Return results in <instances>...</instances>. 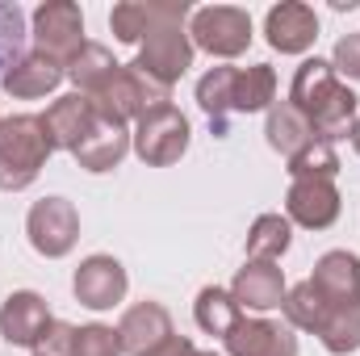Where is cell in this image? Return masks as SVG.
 <instances>
[{
  "mask_svg": "<svg viewBox=\"0 0 360 356\" xmlns=\"http://www.w3.org/2000/svg\"><path fill=\"white\" fill-rule=\"evenodd\" d=\"M335 172H340V155L323 139H314L297 155H289V177L293 180H331Z\"/></svg>",
  "mask_w": 360,
  "mask_h": 356,
  "instance_id": "28",
  "label": "cell"
},
{
  "mask_svg": "<svg viewBox=\"0 0 360 356\" xmlns=\"http://www.w3.org/2000/svg\"><path fill=\"white\" fill-rule=\"evenodd\" d=\"M193 46L218 55V59H235L252 46V17L243 8L231 4H210L193 13Z\"/></svg>",
  "mask_w": 360,
  "mask_h": 356,
  "instance_id": "5",
  "label": "cell"
},
{
  "mask_svg": "<svg viewBox=\"0 0 360 356\" xmlns=\"http://www.w3.org/2000/svg\"><path fill=\"white\" fill-rule=\"evenodd\" d=\"M34 356H42V352H34Z\"/></svg>",
  "mask_w": 360,
  "mask_h": 356,
  "instance_id": "34",
  "label": "cell"
},
{
  "mask_svg": "<svg viewBox=\"0 0 360 356\" xmlns=\"http://www.w3.org/2000/svg\"><path fill=\"white\" fill-rule=\"evenodd\" d=\"M310 285H314V293L327 302V310H335V306H356L360 302V256H352V252H327V256L314 265Z\"/></svg>",
  "mask_w": 360,
  "mask_h": 356,
  "instance_id": "12",
  "label": "cell"
},
{
  "mask_svg": "<svg viewBox=\"0 0 360 356\" xmlns=\"http://www.w3.org/2000/svg\"><path fill=\"white\" fill-rule=\"evenodd\" d=\"M51 306L34 293V289H17L4 298L0 306V336L13 344V348H38L46 327H51Z\"/></svg>",
  "mask_w": 360,
  "mask_h": 356,
  "instance_id": "8",
  "label": "cell"
},
{
  "mask_svg": "<svg viewBox=\"0 0 360 356\" xmlns=\"http://www.w3.org/2000/svg\"><path fill=\"white\" fill-rule=\"evenodd\" d=\"M55 143L42 126V113H17L0 122V189L21 193L46 168Z\"/></svg>",
  "mask_w": 360,
  "mask_h": 356,
  "instance_id": "2",
  "label": "cell"
},
{
  "mask_svg": "<svg viewBox=\"0 0 360 356\" xmlns=\"http://www.w3.org/2000/svg\"><path fill=\"white\" fill-rule=\"evenodd\" d=\"M285 210H289L293 222H302L310 231H327L340 218V193H335L331 180H293L289 197H285Z\"/></svg>",
  "mask_w": 360,
  "mask_h": 356,
  "instance_id": "15",
  "label": "cell"
},
{
  "mask_svg": "<svg viewBox=\"0 0 360 356\" xmlns=\"http://www.w3.org/2000/svg\"><path fill=\"white\" fill-rule=\"evenodd\" d=\"M134 151L151 168L176 164L180 155L188 151V117L180 113L176 105H160V109L143 113L139 130H134Z\"/></svg>",
  "mask_w": 360,
  "mask_h": 356,
  "instance_id": "4",
  "label": "cell"
},
{
  "mask_svg": "<svg viewBox=\"0 0 360 356\" xmlns=\"http://www.w3.org/2000/svg\"><path fill=\"white\" fill-rule=\"evenodd\" d=\"M122 63H113V55L105 51V46H96V42H84V51L72 59V68H68V76L76 80V89L84 92V96H92V92L101 89L113 72H117Z\"/></svg>",
  "mask_w": 360,
  "mask_h": 356,
  "instance_id": "26",
  "label": "cell"
},
{
  "mask_svg": "<svg viewBox=\"0 0 360 356\" xmlns=\"http://www.w3.org/2000/svg\"><path fill=\"white\" fill-rule=\"evenodd\" d=\"M319 340L331 356H348L360 348V302L356 306H335L327 310L323 327H319Z\"/></svg>",
  "mask_w": 360,
  "mask_h": 356,
  "instance_id": "25",
  "label": "cell"
},
{
  "mask_svg": "<svg viewBox=\"0 0 360 356\" xmlns=\"http://www.w3.org/2000/svg\"><path fill=\"white\" fill-rule=\"evenodd\" d=\"M126 268L117 265L113 256H89L84 265L76 268V302L89 306V310H113L122 298H126Z\"/></svg>",
  "mask_w": 360,
  "mask_h": 356,
  "instance_id": "10",
  "label": "cell"
},
{
  "mask_svg": "<svg viewBox=\"0 0 360 356\" xmlns=\"http://www.w3.org/2000/svg\"><path fill=\"white\" fill-rule=\"evenodd\" d=\"M276 101V72L269 63H256V68H239L235 76V113H256V109H272Z\"/></svg>",
  "mask_w": 360,
  "mask_h": 356,
  "instance_id": "22",
  "label": "cell"
},
{
  "mask_svg": "<svg viewBox=\"0 0 360 356\" xmlns=\"http://www.w3.org/2000/svg\"><path fill=\"white\" fill-rule=\"evenodd\" d=\"M96 113H101V109H96ZM126 151H130L126 122H113V117L101 113L96 126L80 139V147H76L72 155H76V164H80L84 172H113V168L126 160Z\"/></svg>",
  "mask_w": 360,
  "mask_h": 356,
  "instance_id": "13",
  "label": "cell"
},
{
  "mask_svg": "<svg viewBox=\"0 0 360 356\" xmlns=\"http://www.w3.org/2000/svg\"><path fill=\"white\" fill-rule=\"evenodd\" d=\"M231 298L239 310H276L285 302V272L272 260H248L231 285Z\"/></svg>",
  "mask_w": 360,
  "mask_h": 356,
  "instance_id": "16",
  "label": "cell"
},
{
  "mask_svg": "<svg viewBox=\"0 0 360 356\" xmlns=\"http://www.w3.org/2000/svg\"><path fill=\"white\" fill-rule=\"evenodd\" d=\"M289 239H293V231H289V218H281V214H260L256 222H252V231H248V260H281L285 252H289Z\"/></svg>",
  "mask_w": 360,
  "mask_h": 356,
  "instance_id": "24",
  "label": "cell"
},
{
  "mask_svg": "<svg viewBox=\"0 0 360 356\" xmlns=\"http://www.w3.org/2000/svg\"><path fill=\"white\" fill-rule=\"evenodd\" d=\"M34 42H38V55L55 59V63H68L84 51V17L72 0H51L34 13Z\"/></svg>",
  "mask_w": 360,
  "mask_h": 356,
  "instance_id": "7",
  "label": "cell"
},
{
  "mask_svg": "<svg viewBox=\"0 0 360 356\" xmlns=\"http://www.w3.org/2000/svg\"><path fill=\"white\" fill-rule=\"evenodd\" d=\"M193 356H214V352H193Z\"/></svg>",
  "mask_w": 360,
  "mask_h": 356,
  "instance_id": "33",
  "label": "cell"
},
{
  "mask_svg": "<svg viewBox=\"0 0 360 356\" xmlns=\"http://www.w3.org/2000/svg\"><path fill=\"white\" fill-rule=\"evenodd\" d=\"M172 336H176L172 319H168V310L160 302H139L117 323V340H122V352L126 356H155Z\"/></svg>",
  "mask_w": 360,
  "mask_h": 356,
  "instance_id": "9",
  "label": "cell"
},
{
  "mask_svg": "<svg viewBox=\"0 0 360 356\" xmlns=\"http://www.w3.org/2000/svg\"><path fill=\"white\" fill-rule=\"evenodd\" d=\"M193 314H197V327H201V331H210V336H226V331L243 319V310L235 306L231 289H218V285H205V289L197 293Z\"/></svg>",
  "mask_w": 360,
  "mask_h": 356,
  "instance_id": "23",
  "label": "cell"
},
{
  "mask_svg": "<svg viewBox=\"0 0 360 356\" xmlns=\"http://www.w3.org/2000/svg\"><path fill=\"white\" fill-rule=\"evenodd\" d=\"M231 356H297V336L293 327H281L269 319H239L222 336Z\"/></svg>",
  "mask_w": 360,
  "mask_h": 356,
  "instance_id": "11",
  "label": "cell"
},
{
  "mask_svg": "<svg viewBox=\"0 0 360 356\" xmlns=\"http://www.w3.org/2000/svg\"><path fill=\"white\" fill-rule=\"evenodd\" d=\"M188 63H193V42H188V34H184V21H168V25H160V30L147 34L143 55H139L130 68H139V72H143L147 80H155L160 89H172L180 76L188 72Z\"/></svg>",
  "mask_w": 360,
  "mask_h": 356,
  "instance_id": "6",
  "label": "cell"
},
{
  "mask_svg": "<svg viewBox=\"0 0 360 356\" xmlns=\"http://www.w3.org/2000/svg\"><path fill=\"white\" fill-rule=\"evenodd\" d=\"M25 235H30V248L38 256L59 260L80 239V214H76V205L68 197H42L25 214Z\"/></svg>",
  "mask_w": 360,
  "mask_h": 356,
  "instance_id": "3",
  "label": "cell"
},
{
  "mask_svg": "<svg viewBox=\"0 0 360 356\" xmlns=\"http://www.w3.org/2000/svg\"><path fill=\"white\" fill-rule=\"evenodd\" d=\"M331 68H335V76H352V80H360V34H348V38L335 42Z\"/></svg>",
  "mask_w": 360,
  "mask_h": 356,
  "instance_id": "30",
  "label": "cell"
},
{
  "mask_svg": "<svg viewBox=\"0 0 360 356\" xmlns=\"http://www.w3.org/2000/svg\"><path fill=\"white\" fill-rule=\"evenodd\" d=\"M264 34H269V46L281 55H302L314 46L319 38V17L310 4H276L264 21Z\"/></svg>",
  "mask_w": 360,
  "mask_h": 356,
  "instance_id": "17",
  "label": "cell"
},
{
  "mask_svg": "<svg viewBox=\"0 0 360 356\" xmlns=\"http://www.w3.org/2000/svg\"><path fill=\"white\" fill-rule=\"evenodd\" d=\"M96 117H101V113H96V105H92L89 96H84V92H72V96H59V101L42 113V126H46V134H51L55 147L76 151L80 139L96 126Z\"/></svg>",
  "mask_w": 360,
  "mask_h": 356,
  "instance_id": "18",
  "label": "cell"
},
{
  "mask_svg": "<svg viewBox=\"0 0 360 356\" xmlns=\"http://www.w3.org/2000/svg\"><path fill=\"white\" fill-rule=\"evenodd\" d=\"M289 105L306 117V126L314 130V139L335 143L348 139L356 126V92L340 84L335 68L323 59H306L293 72V89H289Z\"/></svg>",
  "mask_w": 360,
  "mask_h": 356,
  "instance_id": "1",
  "label": "cell"
},
{
  "mask_svg": "<svg viewBox=\"0 0 360 356\" xmlns=\"http://www.w3.org/2000/svg\"><path fill=\"white\" fill-rule=\"evenodd\" d=\"M352 147H356V155H360V122L352 126Z\"/></svg>",
  "mask_w": 360,
  "mask_h": 356,
  "instance_id": "32",
  "label": "cell"
},
{
  "mask_svg": "<svg viewBox=\"0 0 360 356\" xmlns=\"http://www.w3.org/2000/svg\"><path fill=\"white\" fill-rule=\"evenodd\" d=\"M59 80H63V63H55V59H46V55H25L13 72H4V92L8 96H21V101H34V96H46L51 89H59Z\"/></svg>",
  "mask_w": 360,
  "mask_h": 356,
  "instance_id": "19",
  "label": "cell"
},
{
  "mask_svg": "<svg viewBox=\"0 0 360 356\" xmlns=\"http://www.w3.org/2000/svg\"><path fill=\"white\" fill-rule=\"evenodd\" d=\"M21 59H25V13L21 4L0 0V80H4V68L13 72Z\"/></svg>",
  "mask_w": 360,
  "mask_h": 356,
  "instance_id": "27",
  "label": "cell"
},
{
  "mask_svg": "<svg viewBox=\"0 0 360 356\" xmlns=\"http://www.w3.org/2000/svg\"><path fill=\"white\" fill-rule=\"evenodd\" d=\"M188 17V4L184 0H134V4H117L109 13V25L117 34V42H139L147 38L151 30L168 25V21H184Z\"/></svg>",
  "mask_w": 360,
  "mask_h": 356,
  "instance_id": "14",
  "label": "cell"
},
{
  "mask_svg": "<svg viewBox=\"0 0 360 356\" xmlns=\"http://www.w3.org/2000/svg\"><path fill=\"white\" fill-rule=\"evenodd\" d=\"M193 352H197V348H193L188 340H180V336H172V340H168V344H164V348H160L155 356H193Z\"/></svg>",
  "mask_w": 360,
  "mask_h": 356,
  "instance_id": "31",
  "label": "cell"
},
{
  "mask_svg": "<svg viewBox=\"0 0 360 356\" xmlns=\"http://www.w3.org/2000/svg\"><path fill=\"white\" fill-rule=\"evenodd\" d=\"M306 143H314V130L306 126V117H302L289 101H272V109H269V147L289 160V155H297Z\"/></svg>",
  "mask_w": 360,
  "mask_h": 356,
  "instance_id": "21",
  "label": "cell"
},
{
  "mask_svg": "<svg viewBox=\"0 0 360 356\" xmlns=\"http://www.w3.org/2000/svg\"><path fill=\"white\" fill-rule=\"evenodd\" d=\"M235 76L239 68H214L197 80V101L214 122V134H226V113H235Z\"/></svg>",
  "mask_w": 360,
  "mask_h": 356,
  "instance_id": "20",
  "label": "cell"
},
{
  "mask_svg": "<svg viewBox=\"0 0 360 356\" xmlns=\"http://www.w3.org/2000/svg\"><path fill=\"white\" fill-rule=\"evenodd\" d=\"M72 356H126L122 352V340L113 327H76V340H72Z\"/></svg>",
  "mask_w": 360,
  "mask_h": 356,
  "instance_id": "29",
  "label": "cell"
}]
</instances>
